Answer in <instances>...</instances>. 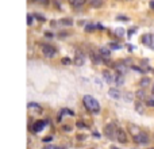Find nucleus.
I'll use <instances>...</instances> for the list:
<instances>
[{
	"label": "nucleus",
	"instance_id": "19",
	"mask_svg": "<svg viewBox=\"0 0 154 149\" xmlns=\"http://www.w3.org/2000/svg\"><path fill=\"white\" fill-rule=\"evenodd\" d=\"M135 110H137V113H143V106H142V103H139V102H137V105H135Z\"/></svg>",
	"mask_w": 154,
	"mask_h": 149
},
{
	"label": "nucleus",
	"instance_id": "9",
	"mask_svg": "<svg viewBox=\"0 0 154 149\" xmlns=\"http://www.w3.org/2000/svg\"><path fill=\"white\" fill-rule=\"evenodd\" d=\"M108 95L112 99H122V92L116 88H109L108 89Z\"/></svg>",
	"mask_w": 154,
	"mask_h": 149
},
{
	"label": "nucleus",
	"instance_id": "7",
	"mask_svg": "<svg viewBox=\"0 0 154 149\" xmlns=\"http://www.w3.org/2000/svg\"><path fill=\"white\" fill-rule=\"evenodd\" d=\"M128 132H130L131 137H132V138H134V137H137L139 133H141L142 130H141V127H139V126H137V125L130 124V125H128Z\"/></svg>",
	"mask_w": 154,
	"mask_h": 149
},
{
	"label": "nucleus",
	"instance_id": "11",
	"mask_svg": "<svg viewBox=\"0 0 154 149\" xmlns=\"http://www.w3.org/2000/svg\"><path fill=\"white\" fill-rule=\"evenodd\" d=\"M45 125H46V122H43V121H37L35 124L32 125V129H34V132H41L43 127H45Z\"/></svg>",
	"mask_w": 154,
	"mask_h": 149
},
{
	"label": "nucleus",
	"instance_id": "2",
	"mask_svg": "<svg viewBox=\"0 0 154 149\" xmlns=\"http://www.w3.org/2000/svg\"><path fill=\"white\" fill-rule=\"evenodd\" d=\"M116 129L114 124H108L104 126V136L108 137L109 140H116Z\"/></svg>",
	"mask_w": 154,
	"mask_h": 149
},
{
	"label": "nucleus",
	"instance_id": "34",
	"mask_svg": "<svg viewBox=\"0 0 154 149\" xmlns=\"http://www.w3.org/2000/svg\"><path fill=\"white\" fill-rule=\"evenodd\" d=\"M64 130H66V132H69V130H71V127H69V126H64Z\"/></svg>",
	"mask_w": 154,
	"mask_h": 149
},
{
	"label": "nucleus",
	"instance_id": "30",
	"mask_svg": "<svg viewBox=\"0 0 154 149\" xmlns=\"http://www.w3.org/2000/svg\"><path fill=\"white\" fill-rule=\"evenodd\" d=\"M43 149H64V148H61V146H46Z\"/></svg>",
	"mask_w": 154,
	"mask_h": 149
},
{
	"label": "nucleus",
	"instance_id": "36",
	"mask_svg": "<svg viewBox=\"0 0 154 149\" xmlns=\"http://www.w3.org/2000/svg\"><path fill=\"white\" fill-rule=\"evenodd\" d=\"M111 149H119V148H115V146H112V148H111Z\"/></svg>",
	"mask_w": 154,
	"mask_h": 149
},
{
	"label": "nucleus",
	"instance_id": "14",
	"mask_svg": "<svg viewBox=\"0 0 154 149\" xmlns=\"http://www.w3.org/2000/svg\"><path fill=\"white\" fill-rule=\"evenodd\" d=\"M139 86L142 87V88H146V87L150 86V79L149 77H143V79H141V81H139Z\"/></svg>",
	"mask_w": 154,
	"mask_h": 149
},
{
	"label": "nucleus",
	"instance_id": "28",
	"mask_svg": "<svg viewBox=\"0 0 154 149\" xmlns=\"http://www.w3.org/2000/svg\"><path fill=\"white\" fill-rule=\"evenodd\" d=\"M109 48H111V49H120L122 46L118 45V44H111V45H109Z\"/></svg>",
	"mask_w": 154,
	"mask_h": 149
},
{
	"label": "nucleus",
	"instance_id": "35",
	"mask_svg": "<svg viewBox=\"0 0 154 149\" xmlns=\"http://www.w3.org/2000/svg\"><path fill=\"white\" fill-rule=\"evenodd\" d=\"M151 91H153V94H154V84H153V87H151Z\"/></svg>",
	"mask_w": 154,
	"mask_h": 149
},
{
	"label": "nucleus",
	"instance_id": "18",
	"mask_svg": "<svg viewBox=\"0 0 154 149\" xmlns=\"http://www.w3.org/2000/svg\"><path fill=\"white\" fill-rule=\"evenodd\" d=\"M97 27H100V26H96V25H88V26H85V30L87 31H93L95 29H97Z\"/></svg>",
	"mask_w": 154,
	"mask_h": 149
},
{
	"label": "nucleus",
	"instance_id": "1",
	"mask_svg": "<svg viewBox=\"0 0 154 149\" xmlns=\"http://www.w3.org/2000/svg\"><path fill=\"white\" fill-rule=\"evenodd\" d=\"M83 103H84V106H85V108H87L88 111H91V113H99L100 111V103L93 98V96L85 95L83 98Z\"/></svg>",
	"mask_w": 154,
	"mask_h": 149
},
{
	"label": "nucleus",
	"instance_id": "4",
	"mask_svg": "<svg viewBox=\"0 0 154 149\" xmlns=\"http://www.w3.org/2000/svg\"><path fill=\"white\" fill-rule=\"evenodd\" d=\"M134 141L137 144H141V145H146V144H149V134L142 130L138 136L134 137Z\"/></svg>",
	"mask_w": 154,
	"mask_h": 149
},
{
	"label": "nucleus",
	"instance_id": "3",
	"mask_svg": "<svg viewBox=\"0 0 154 149\" xmlns=\"http://www.w3.org/2000/svg\"><path fill=\"white\" fill-rule=\"evenodd\" d=\"M42 53H43V56L45 57H47V58H53V57H55V54H57V50H55L51 45H47V44H45L43 46H42Z\"/></svg>",
	"mask_w": 154,
	"mask_h": 149
},
{
	"label": "nucleus",
	"instance_id": "25",
	"mask_svg": "<svg viewBox=\"0 0 154 149\" xmlns=\"http://www.w3.org/2000/svg\"><path fill=\"white\" fill-rule=\"evenodd\" d=\"M146 105L150 106V107H154V98L151 96V98H149L148 100H146Z\"/></svg>",
	"mask_w": 154,
	"mask_h": 149
},
{
	"label": "nucleus",
	"instance_id": "29",
	"mask_svg": "<svg viewBox=\"0 0 154 149\" xmlns=\"http://www.w3.org/2000/svg\"><path fill=\"white\" fill-rule=\"evenodd\" d=\"M51 140H53V137H51V136H47V137H45V138L42 140V141H43V142H51Z\"/></svg>",
	"mask_w": 154,
	"mask_h": 149
},
{
	"label": "nucleus",
	"instance_id": "8",
	"mask_svg": "<svg viewBox=\"0 0 154 149\" xmlns=\"http://www.w3.org/2000/svg\"><path fill=\"white\" fill-rule=\"evenodd\" d=\"M99 53H100V56H101L103 60H108V58L111 57V50H109L107 46H103V48H100Z\"/></svg>",
	"mask_w": 154,
	"mask_h": 149
},
{
	"label": "nucleus",
	"instance_id": "32",
	"mask_svg": "<svg viewBox=\"0 0 154 149\" xmlns=\"http://www.w3.org/2000/svg\"><path fill=\"white\" fill-rule=\"evenodd\" d=\"M35 18H38L39 20H42V22H45V18H43V16H41V15H35Z\"/></svg>",
	"mask_w": 154,
	"mask_h": 149
},
{
	"label": "nucleus",
	"instance_id": "23",
	"mask_svg": "<svg viewBox=\"0 0 154 149\" xmlns=\"http://www.w3.org/2000/svg\"><path fill=\"white\" fill-rule=\"evenodd\" d=\"M32 22H34V16H32L31 14H29V15H27V25L31 26Z\"/></svg>",
	"mask_w": 154,
	"mask_h": 149
},
{
	"label": "nucleus",
	"instance_id": "10",
	"mask_svg": "<svg viewBox=\"0 0 154 149\" xmlns=\"http://www.w3.org/2000/svg\"><path fill=\"white\" fill-rule=\"evenodd\" d=\"M68 1H69L71 7H73V8H80V7H83L84 4L87 3V0H68Z\"/></svg>",
	"mask_w": 154,
	"mask_h": 149
},
{
	"label": "nucleus",
	"instance_id": "15",
	"mask_svg": "<svg viewBox=\"0 0 154 149\" xmlns=\"http://www.w3.org/2000/svg\"><path fill=\"white\" fill-rule=\"evenodd\" d=\"M135 96H137L139 100H143V99L146 98V92H145L143 89H138V91L135 92Z\"/></svg>",
	"mask_w": 154,
	"mask_h": 149
},
{
	"label": "nucleus",
	"instance_id": "17",
	"mask_svg": "<svg viewBox=\"0 0 154 149\" xmlns=\"http://www.w3.org/2000/svg\"><path fill=\"white\" fill-rule=\"evenodd\" d=\"M60 25H62V26H72V25H73V20L69 19V18H64V19L60 20Z\"/></svg>",
	"mask_w": 154,
	"mask_h": 149
},
{
	"label": "nucleus",
	"instance_id": "16",
	"mask_svg": "<svg viewBox=\"0 0 154 149\" xmlns=\"http://www.w3.org/2000/svg\"><path fill=\"white\" fill-rule=\"evenodd\" d=\"M115 69L118 71L119 75H124V73H126V67L123 65V64H119V65H115Z\"/></svg>",
	"mask_w": 154,
	"mask_h": 149
},
{
	"label": "nucleus",
	"instance_id": "27",
	"mask_svg": "<svg viewBox=\"0 0 154 149\" xmlns=\"http://www.w3.org/2000/svg\"><path fill=\"white\" fill-rule=\"evenodd\" d=\"M32 1H35V3H39V4H47L49 3V0H32Z\"/></svg>",
	"mask_w": 154,
	"mask_h": 149
},
{
	"label": "nucleus",
	"instance_id": "26",
	"mask_svg": "<svg viewBox=\"0 0 154 149\" xmlns=\"http://www.w3.org/2000/svg\"><path fill=\"white\" fill-rule=\"evenodd\" d=\"M29 108H34V110H41V108H39V105H37V103H29Z\"/></svg>",
	"mask_w": 154,
	"mask_h": 149
},
{
	"label": "nucleus",
	"instance_id": "20",
	"mask_svg": "<svg viewBox=\"0 0 154 149\" xmlns=\"http://www.w3.org/2000/svg\"><path fill=\"white\" fill-rule=\"evenodd\" d=\"M115 31H116V33H115V34H116V35H118V37H123V35H124V30H123V29H122V27H119V29H116V30H115Z\"/></svg>",
	"mask_w": 154,
	"mask_h": 149
},
{
	"label": "nucleus",
	"instance_id": "5",
	"mask_svg": "<svg viewBox=\"0 0 154 149\" xmlns=\"http://www.w3.org/2000/svg\"><path fill=\"white\" fill-rule=\"evenodd\" d=\"M73 63H74V65H77V67H83L84 65V63H85V56H84V53L81 50H76Z\"/></svg>",
	"mask_w": 154,
	"mask_h": 149
},
{
	"label": "nucleus",
	"instance_id": "21",
	"mask_svg": "<svg viewBox=\"0 0 154 149\" xmlns=\"http://www.w3.org/2000/svg\"><path fill=\"white\" fill-rule=\"evenodd\" d=\"M91 3H92V6L93 7H100L101 6V0H91Z\"/></svg>",
	"mask_w": 154,
	"mask_h": 149
},
{
	"label": "nucleus",
	"instance_id": "6",
	"mask_svg": "<svg viewBox=\"0 0 154 149\" xmlns=\"http://www.w3.org/2000/svg\"><path fill=\"white\" fill-rule=\"evenodd\" d=\"M116 141L120 144L127 142V134H126V132L122 127H118V129H116Z\"/></svg>",
	"mask_w": 154,
	"mask_h": 149
},
{
	"label": "nucleus",
	"instance_id": "33",
	"mask_svg": "<svg viewBox=\"0 0 154 149\" xmlns=\"http://www.w3.org/2000/svg\"><path fill=\"white\" fill-rule=\"evenodd\" d=\"M149 6H150V8H151V10H154V0H151Z\"/></svg>",
	"mask_w": 154,
	"mask_h": 149
},
{
	"label": "nucleus",
	"instance_id": "31",
	"mask_svg": "<svg viewBox=\"0 0 154 149\" xmlns=\"http://www.w3.org/2000/svg\"><path fill=\"white\" fill-rule=\"evenodd\" d=\"M134 31H135V29H131V30H128V31H127V35H128V37H131V35L134 34Z\"/></svg>",
	"mask_w": 154,
	"mask_h": 149
},
{
	"label": "nucleus",
	"instance_id": "13",
	"mask_svg": "<svg viewBox=\"0 0 154 149\" xmlns=\"http://www.w3.org/2000/svg\"><path fill=\"white\" fill-rule=\"evenodd\" d=\"M103 77H104V80H106L107 83H109V84H112L114 83V76L109 72H107V71L103 73Z\"/></svg>",
	"mask_w": 154,
	"mask_h": 149
},
{
	"label": "nucleus",
	"instance_id": "24",
	"mask_svg": "<svg viewBox=\"0 0 154 149\" xmlns=\"http://www.w3.org/2000/svg\"><path fill=\"white\" fill-rule=\"evenodd\" d=\"M61 63L64 64V65H69V64L72 63V60H71V58H69V57H64V58H62V60H61Z\"/></svg>",
	"mask_w": 154,
	"mask_h": 149
},
{
	"label": "nucleus",
	"instance_id": "22",
	"mask_svg": "<svg viewBox=\"0 0 154 149\" xmlns=\"http://www.w3.org/2000/svg\"><path fill=\"white\" fill-rule=\"evenodd\" d=\"M142 39H143V42H145V44H146V45H150L151 35H143V38H142Z\"/></svg>",
	"mask_w": 154,
	"mask_h": 149
},
{
	"label": "nucleus",
	"instance_id": "12",
	"mask_svg": "<svg viewBox=\"0 0 154 149\" xmlns=\"http://www.w3.org/2000/svg\"><path fill=\"white\" fill-rule=\"evenodd\" d=\"M91 58H92V61L95 64H100V61H101V56H100V53H95V52H91L89 53Z\"/></svg>",
	"mask_w": 154,
	"mask_h": 149
}]
</instances>
